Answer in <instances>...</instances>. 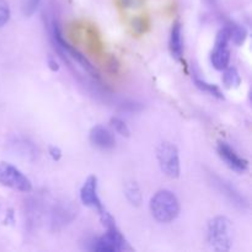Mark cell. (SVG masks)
Masks as SVG:
<instances>
[{
    "instance_id": "277c9868",
    "label": "cell",
    "mask_w": 252,
    "mask_h": 252,
    "mask_svg": "<svg viewBox=\"0 0 252 252\" xmlns=\"http://www.w3.org/2000/svg\"><path fill=\"white\" fill-rule=\"evenodd\" d=\"M157 157L160 169L167 177L177 179L180 176L181 166H180V155L176 145L169 142L161 143L157 149Z\"/></svg>"
},
{
    "instance_id": "7c38bea8",
    "label": "cell",
    "mask_w": 252,
    "mask_h": 252,
    "mask_svg": "<svg viewBox=\"0 0 252 252\" xmlns=\"http://www.w3.org/2000/svg\"><path fill=\"white\" fill-rule=\"evenodd\" d=\"M170 52L177 61H181L184 56V41H182V26L179 21L172 25L169 39Z\"/></svg>"
},
{
    "instance_id": "3957f363",
    "label": "cell",
    "mask_w": 252,
    "mask_h": 252,
    "mask_svg": "<svg viewBox=\"0 0 252 252\" xmlns=\"http://www.w3.org/2000/svg\"><path fill=\"white\" fill-rule=\"evenodd\" d=\"M51 34H52V39H53L54 47H57V49H58L62 54H66L68 57H70V58L73 59V61H75L79 65L83 66L89 74H91V76H94V78L96 79L100 78L98 71L96 70L95 65H93V64L89 62V59L86 58L81 52H79L75 47L71 46V44L64 38L63 33H62L61 29H59V25L57 21L52 22Z\"/></svg>"
},
{
    "instance_id": "ffe728a7",
    "label": "cell",
    "mask_w": 252,
    "mask_h": 252,
    "mask_svg": "<svg viewBox=\"0 0 252 252\" xmlns=\"http://www.w3.org/2000/svg\"><path fill=\"white\" fill-rule=\"evenodd\" d=\"M39 4H41V0H26L24 5V14L26 16H32L38 9Z\"/></svg>"
},
{
    "instance_id": "ba28073f",
    "label": "cell",
    "mask_w": 252,
    "mask_h": 252,
    "mask_svg": "<svg viewBox=\"0 0 252 252\" xmlns=\"http://www.w3.org/2000/svg\"><path fill=\"white\" fill-rule=\"evenodd\" d=\"M218 154L220 159L223 160L226 164V166L230 167L234 171L239 172V174H244L248 171L249 169V162L241 157H239L238 153L233 149L229 144L226 143L220 142L218 144Z\"/></svg>"
},
{
    "instance_id": "d4e9b609",
    "label": "cell",
    "mask_w": 252,
    "mask_h": 252,
    "mask_svg": "<svg viewBox=\"0 0 252 252\" xmlns=\"http://www.w3.org/2000/svg\"><path fill=\"white\" fill-rule=\"evenodd\" d=\"M48 64H49V68H51L52 70H58V69H59L58 64L56 63V61H54V59H49Z\"/></svg>"
},
{
    "instance_id": "ac0fdd59",
    "label": "cell",
    "mask_w": 252,
    "mask_h": 252,
    "mask_svg": "<svg viewBox=\"0 0 252 252\" xmlns=\"http://www.w3.org/2000/svg\"><path fill=\"white\" fill-rule=\"evenodd\" d=\"M111 126H112L113 129L121 135H125V137H129L130 130L128 128V126L126 125L125 121H122L118 117H112L111 118Z\"/></svg>"
},
{
    "instance_id": "603a6c76",
    "label": "cell",
    "mask_w": 252,
    "mask_h": 252,
    "mask_svg": "<svg viewBox=\"0 0 252 252\" xmlns=\"http://www.w3.org/2000/svg\"><path fill=\"white\" fill-rule=\"evenodd\" d=\"M107 69L108 71H111L112 74H116L120 69V63H118L117 58L116 57H111L107 61Z\"/></svg>"
},
{
    "instance_id": "5bb4252c",
    "label": "cell",
    "mask_w": 252,
    "mask_h": 252,
    "mask_svg": "<svg viewBox=\"0 0 252 252\" xmlns=\"http://www.w3.org/2000/svg\"><path fill=\"white\" fill-rule=\"evenodd\" d=\"M226 29L229 32V38H230V41H233V43H235L236 46H241L243 43H245L246 38H248V31H246L245 27L235 24V22H230L226 26Z\"/></svg>"
},
{
    "instance_id": "e0dca14e",
    "label": "cell",
    "mask_w": 252,
    "mask_h": 252,
    "mask_svg": "<svg viewBox=\"0 0 252 252\" xmlns=\"http://www.w3.org/2000/svg\"><path fill=\"white\" fill-rule=\"evenodd\" d=\"M194 84H196V86L199 89V90L209 94L211 96H214V97H217V98H220V100L221 98H224L220 89H219L217 85H214V84L207 83V81L202 80V79L197 78V76H194Z\"/></svg>"
},
{
    "instance_id": "9a60e30c",
    "label": "cell",
    "mask_w": 252,
    "mask_h": 252,
    "mask_svg": "<svg viewBox=\"0 0 252 252\" xmlns=\"http://www.w3.org/2000/svg\"><path fill=\"white\" fill-rule=\"evenodd\" d=\"M125 194L127 197L128 202L132 206H140L142 203V193H140V189L134 181H128L125 186Z\"/></svg>"
},
{
    "instance_id": "44dd1931",
    "label": "cell",
    "mask_w": 252,
    "mask_h": 252,
    "mask_svg": "<svg viewBox=\"0 0 252 252\" xmlns=\"http://www.w3.org/2000/svg\"><path fill=\"white\" fill-rule=\"evenodd\" d=\"M117 2L123 9H135L142 6L144 0H117Z\"/></svg>"
},
{
    "instance_id": "7a4b0ae2",
    "label": "cell",
    "mask_w": 252,
    "mask_h": 252,
    "mask_svg": "<svg viewBox=\"0 0 252 252\" xmlns=\"http://www.w3.org/2000/svg\"><path fill=\"white\" fill-rule=\"evenodd\" d=\"M150 212L160 223H171L179 217V199L171 191H158L150 199Z\"/></svg>"
},
{
    "instance_id": "9c48e42d",
    "label": "cell",
    "mask_w": 252,
    "mask_h": 252,
    "mask_svg": "<svg viewBox=\"0 0 252 252\" xmlns=\"http://www.w3.org/2000/svg\"><path fill=\"white\" fill-rule=\"evenodd\" d=\"M211 182L219 192H220L223 196H225L234 206L239 207V208H246L248 207V202L240 194V192L235 189L234 186H231L229 182H226L225 180L220 179L217 175H212L211 176Z\"/></svg>"
},
{
    "instance_id": "30bf717a",
    "label": "cell",
    "mask_w": 252,
    "mask_h": 252,
    "mask_svg": "<svg viewBox=\"0 0 252 252\" xmlns=\"http://www.w3.org/2000/svg\"><path fill=\"white\" fill-rule=\"evenodd\" d=\"M80 199L86 207L97 209V212L103 209V206L97 194V179H96V176H89L86 181L84 182L80 189Z\"/></svg>"
},
{
    "instance_id": "6da1fadb",
    "label": "cell",
    "mask_w": 252,
    "mask_h": 252,
    "mask_svg": "<svg viewBox=\"0 0 252 252\" xmlns=\"http://www.w3.org/2000/svg\"><path fill=\"white\" fill-rule=\"evenodd\" d=\"M207 239H208L209 246L213 250H230L234 241V229L231 221L226 217H214L208 224Z\"/></svg>"
},
{
    "instance_id": "8fae6325",
    "label": "cell",
    "mask_w": 252,
    "mask_h": 252,
    "mask_svg": "<svg viewBox=\"0 0 252 252\" xmlns=\"http://www.w3.org/2000/svg\"><path fill=\"white\" fill-rule=\"evenodd\" d=\"M90 142L101 150H112L116 147L115 135L103 126H95L90 130Z\"/></svg>"
},
{
    "instance_id": "4fadbf2b",
    "label": "cell",
    "mask_w": 252,
    "mask_h": 252,
    "mask_svg": "<svg viewBox=\"0 0 252 252\" xmlns=\"http://www.w3.org/2000/svg\"><path fill=\"white\" fill-rule=\"evenodd\" d=\"M211 62L217 70H224L228 68L230 63V51L228 49V44L216 42V47L211 54Z\"/></svg>"
},
{
    "instance_id": "8992f818",
    "label": "cell",
    "mask_w": 252,
    "mask_h": 252,
    "mask_svg": "<svg viewBox=\"0 0 252 252\" xmlns=\"http://www.w3.org/2000/svg\"><path fill=\"white\" fill-rule=\"evenodd\" d=\"M0 184L21 192H30L32 184L19 169L7 162H0Z\"/></svg>"
},
{
    "instance_id": "2e32d148",
    "label": "cell",
    "mask_w": 252,
    "mask_h": 252,
    "mask_svg": "<svg viewBox=\"0 0 252 252\" xmlns=\"http://www.w3.org/2000/svg\"><path fill=\"white\" fill-rule=\"evenodd\" d=\"M223 84L225 85V88L228 89L239 88V85L241 84V78L238 69L234 68V66H230V68L228 66V68L224 69Z\"/></svg>"
},
{
    "instance_id": "52a82bcc",
    "label": "cell",
    "mask_w": 252,
    "mask_h": 252,
    "mask_svg": "<svg viewBox=\"0 0 252 252\" xmlns=\"http://www.w3.org/2000/svg\"><path fill=\"white\" fill-rule=\"evenodd\" d=\"M76 217V207L70 202H59L54 206L51 214V225L53 230H59L70 223Z\"/></svg>"
},
{
    "instance_id": "d6986e66",
    "label": "cell",
    "mask_w": 252,
    "mask_h": 252,
    "mask_svg": "<svg viewBox=\"0 0 252 252\" xmlns=\"http://www.w3.org/2000/svg\"><path fill=\"white\" fill-rule=\"evenodd\" d=\"M10 19V7L5 0H0V27L5 26Z\"/></svg>"
},
{
    "instance_id": "cb8c5ba5",
    "label": "cell",
    "mask_w": 252,
    "mask_h": 252,
    "mask_svg": "<svg viewBox=\"0 0 252 252\" xmlns=\"http://www.w3.org/2000/svg\"><path fill=\"white\" fill-rule=\"evenodd\" d=\"M49 155H51V158L53 160H56V161H58L59 159H61L62 157V152L59 148L57 147H51L49 148Z\"/></svg>"
},
{
    "instance_id": "7402d4cb",
    "label": "cell",
    "mask_w": 252,
    "mask_h": 252,
    "mask_svg": "<svg viewBox=\"0 0 252 252\" xmlns=\"http://www.w3.org/2000/svg\"><path fill=\"white\" fill-rule=\"evenodd\" d=\"M132 29L135 33H143L145 31V20L143 17H135V19H133Z\"/></svg>"
},
{
    "instance_id": "5b68a950",
    "label": "cell",
    "mask_w": 252,
    "mask_h": 252,
    "mask_svg": "<svg viewBox=\"0 0 252 252\" xmlns=\"http://www.w3.org/2000/svg\"><path fill=\"white\" fill-rule=\"evenodd\" d=\"M107 229L105 235L91 241V250L98 252H117L123 250H130V246L123 238L122 234L117 229V226L112 225Z\"/></svg>"
}]
</instances>
